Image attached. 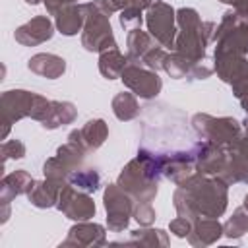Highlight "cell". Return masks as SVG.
Listing matches in <instances>:
<instances>
[{
	"instance_id": "1",
	"label": "cell",
	"mask_w": 248,
	"mask_h": 248,
	"mask_svg": "<svg viewBox=\"0 0 248 248\" xmlns=\"http://www.w3.org/2000/svg\"><path fill=\"white\" fill-rule=\"evenodd\" d=\"M227 205V184L221 178H205L192 174L180 184L174 194V207L180 217L198 219L217 217L225 211Z\"/></svg>"
},
{
	"instance_id": "2",
	"label": "cell",
	"mask_w": 248,
	"mask_h": 248,
	"mask_svg": "<svg viewBox=\"0 0 248 248\" xmlns=\"http://www.w3.org/2000/svg\"><path fill=\"white\" fill-rule=\"evenodd\" d=\"M176 19L180 25V35L174 43L176 52H180L182 56H186L192 64L203 62L205 58V46L211 39V29L213 23L211 21H202L198 12L192 8H182L176 12Z\"/></svg>"
},
{
	"instance_id": "3",
	"label": "cell",
	"mask_w": 248,
	"mask_h": 248,
	"mask_svg": "<svg viewBox=\"0 0 248 248\" xmlns=\"http://www.w3.org/2000/svg\"><path fill=\"white\" fill-rule=\"evenodd\" d=\"M50 108V101H46L45 97L37 95V93H29V91H6L2 95V112H4V134H8V128L14 120H19L23 116H31L35 120H41L46 116Z\"/></svg>"
},
{
	"instance_id": "4",
	"label": "cell",
	"mask_w": 248,
	"mask_h": 248,
	"mask_svg": "<svg viewBox=\"0 0 248 248\" xmlns=\"http://www.w3.org/2000/svg\"><path fill=\"white\" fill-rule=\"evenodd\" d=\"M215 39H217L215 56L219 54L244 56L248 52V19L240 17L236 12H227L221 25L217 27Z\"/></svg>"
},
{
	"instance_id": "5",
	"label": "cell",
	"mask_w": 248,
	"mask_h": 248,
	"mask_svg": "<svg viewBox=\"0 0 248 248\" xmlns=\"http://www.w3.org/2000/svg\"><path fill=\"white\" fill-rule=\"evenodd\" d=\"M192 124L198 136L207 141H213L223 149H232L242 138L240 124L234 118H213L209 114H196L192 118Z\"/></svg>"
},
{
	"instance_id": "6",
	"label": "cell",
	"mask_w": 248,
	"mask_h": 248,
	"mask_svg": "<svg viewBox=\"0 0 248 248\" xmlns=\"http://www.w3.org/2000/svg\"><path fill=\"white\" fill-rule=\"evenodd\" d=\"M118 186L136 196L138 202H149L157 194V174L147 169V165L138 157L126 165L118 178Z\"/></svg>"
},
{
	"instance_id": "7",
	"label": "cell",
	"mask_w": 248,
	"mask_h": 248,
	"mask_svg": "<svg viewBox=\"0 0 248 248\" xmlns=\"http://www.w3.org/2000/svg\"><path fill=\"white\" fill-rule=\"evenodd\" d=\"M85 8V27H83V35H81V43L87 50H107L116 46L114 43V35L108 23V16H105L103 12H99L93 2L91 4H83Z\"/></svg>"
},
{
	"instance_id": "8",
	"label": "cell",
	"mask_w": 248,
	"mask_h": 248,
	"mask_svg": "<svg viewBox=\"0 0 248 248\" xmlns=\"http://www.w3.org/2000/svg\"><path fill=\"white\" fill-rule=\"evenodd\" d=\"M147 29L161 46H174V10L165 2H157L155 6H151L147 10Z\"/></svg>"
},
{
	"instance_id": "9",
	"label": "cell",
	"mask_w": 248,
	"mask_h": 248,
	"mask_svg": "<svg viewBox=\"0 0 248 248\" xmlns=\"http://www.w3.org/2000/svg\"><path fill=\"white\" fill-rule=\"evenodd\" d=\"M122 81L138 95V97H143V99H151L155 97L159 91H161V78L157 76L155 70H149L147 66L143 68L141 62H128L124 72H122Z\"/></svg>"
},
{
	"instance_id": "10",
	"label": "cell",
	"mask_w": 248,
	"mask_h": 248,
	"mask_svg": "<svg viewBox=\"0 0 248 248\" xmlns=\"http://www.w3.org/2000/svg\"><path fill=\"white\" fill-rule=\"evenodd\" d=\"M105 207L108 213V229L110 231H122L128 225V217L132 211V202L126 194H122V188L118 184H110L105 192Z\"/></svg>"
},
{
	"instance_id": "11",
	"label": "cell",
	"mask_w": 248,
	"mask_h": 248,
	"mask_svg": "<svg viewBox=\"0 0 248 248\" xmlns=\"http://www.w3.org/2000/svg\"><path fill=\"white\" fill-rule=\"evenodd\" d=\"M58 209H62L70 219L85 221L95 215V203L87 196V192H76L74 186H66L58 198Z\"/></svg>"
},
{
	"instance_id": "12",
	"label": "cell",
	"mask_w": 248,
	"mask_h": 248,
	"mask_svg": "<svg viewBox=\"0 0 248 248\" xmlns=\"http://www.w3.org/2000/svg\"><path fill=\"white\" fill-rule=\"evenodd\" d=\"M50 37H52V23L45 16L33 17L31 21H27L25 25H21L16 31V41L25 45V46H33V45L45 43Z\"/></svg>"
},
{
	"instance_id": "13",
	"label": "cell",
	"mask_w": 248,
	"mask_h": 248,
	"mask_svg": "<svg viewBox=\"0 0 248 248\" xmlns=\"http://www.w3.org/2000/svg\"><path fill=\"white\" fill-rule=\"evenodd\" d=\"M107 134H108V128L105 120L95 118V120H89L81 130H74L70 134V141L78 143L83 149H97L107 140Z\"/></svg>"
},
{
	"instance_id": "14",
	"label": "cell",
	"mask_w": 248,
	"mask_h": 248,
	"mask_svg": "<svg viewBox=\"0 0 248 248\" xmlns=\"http://www.w3.org/2000/svg\"><path fill=\"white\" fill-rule=\"evenodd\" d=\"M60 192H62V180L46 178L45 182L33 184V188L29 192V200L37 207H50V205H54V202H58Z\"/></svg>"
},
{
	"instance_id": "15",
	"label": "cell",
	"mask_w": 248,
	"mask_h": 248,
	"mask_svg": "<svg viewBox=\"0 0 248 248\" xmlns=\"http://www.w3.org/2000/svg\"><path fill=\"white\" fill-rule=\"evenodd\" d=\"M29 70L39 74V76H45L48 79H54V78H60L66 70V62L64 58L56 56V54H35L31 60H29Z\"/></svg>"
},
{
	"instance_id": "16",
	"label": "cell",
	"mask_w": 248,
	"mask_h": 248,
	"mask_svg": "<svg viewBox=\"0 0 248 248\" xmlns=\"http://www.w3.org/2000/svg\"><path fill=\"white\" fill-rule=\"evenodd\" d=\"M85 23V8L83 6H66L56 14V27L64 35H76Z\"/></svg>"
},
{
	"instance_id": "17",
	"label": "cell",
	"mask_w": 248,
	"mask_h": 248,
	"mask_svg": "<svg viewBox=\"0 0 248 248\" xmlns=\"http://www.w3.org/2000/svg\"><path fill=\"white\" fill-rule=\"evenodd\" d=\"M128 64V58L124 54H120V50L116 46L112 48H107L101 52V58H99V70L101 74L107 78V79H114V78H120L124 68Z\"/></svg>"
},
{
	"instance_id": "18",
	"label": "cell",
	"mask_w": 248,
	"mask_h": 248,
	"mask_svg": "<svg viewBox=\"0 0 248 248\" xmlns=\"http://www.w3.org/2000/svg\"><path fill=\"white\" fill-rule=\"evenodd\" d=\"M76 118V108L72 103H60V101H50V108L46 116L43 118V126L52 130L62 124H70Z\"/></svg>"
},
{
	"instance_id": "19",
	"label": "cell",
	"mask_w": 248,
	"mask_h": 248,
	"mask_svg": "<svg viewBox=\"0 0 248 248\" xmlns=\"http://www.w3.org/2000/svg\"><path fill=\"white\" fill-rule=\"evenodd\" d=\"M33 184H35L33 178L25 170H16V172L8 174L2 180V196H4V202H8V198H12V196H17V194H23V192H31Z\"/></svg>"
},
{
	"instance_id": "20",
	"label": "cell",
	"mask_w": 248,
	"mask_h": 248,
	"mask_svg": "<svg viewBox=\"0 0 248 248\" xmlns=\"http://www.w3.org/2000/svg\"><path fill=\"white\" fill-rule=\"evenodd\" d=\"M155 46V41L151 35L143 33L141 29H132L128 35V56L132 62H141L147 50Z\"/></svg>"
},
{
	"instance_id": "21",
	"label": "cell",
	"mask_w": 248,
	"mask_h": 248,
	"mask_svg": "<svg viewBox=\"0 0 248 248\" xmlns=\"http://www.w3.org/2000/svg\"><path fill=\"white\" fill-rule=\"evenodd\" d=\"M70 182V186H74L76 190H81V192H95L101 184V176L97 170H72L66 178Z\"/></svg>"
},
{
	"instance_id": "22",
	"label": "cell",
	"mask_w": 248,
	"mask_h": 248,
	"mask_svg": "<svg viewBox=\"0 0 248 248\" xmlns=\"http://www.w3.org/2000/svg\"><path fill=\"white\" fill-rule=\"evenodd\" d=\"M112 110L120 120H132L140 114V105L132 93H118L112 101Z\"/></svg>"
},
{
	"instance_id": "23",
	"label": "cell",
	"mask_w": 248,
	"mask_h": 248,
	"mask_svg": "<svg viewBox=\"0 0 248 248\" xmlns=\"http://www.w3.org/2000/svg\"><path fill=\"white\" fill-rule=\"evenodd\" d=\"M95 236L105 238V232H103V227H101V225H78V227L70 229V236H68V240L78 238V240H76L78 244H95V242L103 244L99 238L95 240ZM68 240H66V242H68Z\"/></svg>"
},
{
	"instance_id": "24",
	"label": "cell",
	"mask_w": 248,
	"mask_h": 248,
	"mask_svg": "<svg viewBox=\"0 0 248 248\" xmlns=\"http://www.w3.org/2000/svg\"><path fill=\"white\" fill-rule=\"evenodd\" d=\"M192 62L186 58V56H182L180 52H174V54H169L167 56V60H165V72L170 76V78H176V79H180V78H186L188 74H192Z\"/></svg>"
},
{
	"instance_id": "25",
	"label": "cell",
	"mask_w": 248,
	"mask_h": 248,
	"mask_svg": "<svg viewBox=\"0 0 248 248\" xmlns=\"http://www.w3.org/2000/svg\"><path fill=\"white\" fill-rule=\"evenodd\" d=\"M246 231H248V209L246 207H238L234 211V215L227 221L225 232H227V236H240Z\"/></svg>"
},
{
	"instance_id": "26",
	"label": "cell",
	"mask_w": 248,
	"mask_h": 248,
	"mask_svg": "<svg viewBox=\"0 0 248 248\" xmlns=\"http://www.w3.org/2000/svg\"><path fill=\"white\" fill-rule=\"evenodd\" d=\"M192 232H198V234H200V240H196L194 244H198V242L209 244V242H213L215 238H219V234H221V225H219L215 219H203L202 223L196 225V229H194Z\"/></svg>"
},
{
	"instance_id": "27",
	"label": "cell",
	"mask_w": 248,
	"mask_h": 248,
	"mask_svg": "<svg viewBox=\"0 0 248 248\" xmlns=\"http://www.w3.org/2000/svg\"><path fill=\"white\" fill-rule=\"evenodd\" d=\"M141 12L143 10L128 4L122 10V14H120V25L126 27V29H140V25H141Z\"/></svg>"
},
{
	"instance_id": "28",
	"label": "cell",
	"mask_w": 248,
	"mask_h": 248,
	"mask_svg": "<svg viewBox=\"0 0 248 248\" xmlns=\"http://www.w3.org/2000/svg\"><path fill=\"white\" fill-rule=\"evenodd\" d=\"M2 155H4V161H8L10 157H16V159H21L25 155V145L19 141V140H14V141H6L2 145Z\"/></svg>"
},
{
	"instance_id": "29",
	"label": "cell",
	"mask_w": 248,
	"mask_h": 248,
	"mask_svg": "<svg viewBox=\"0 0 248 248\" xmlns=\"http://www.w3.org/2000/svg\"><path fill=\"white\" fill-rule=\"evenodd\" d=\"M138 209H136V219L141 223V225H149L153 219H155V211L151 207L149 202H138Z\"/></svg>"
},
{
	"instance_id": "30",
	"label": "cell",
	"mask_w": 248,
	"mask_h": 248,
	"mask_svg": "<svg viewBox=\"0 0 248 248\" xmlns=\"http://www.w3.org/2000/svg\"><path fill=\"white\" fill-rule=\"evenodd\" d=\"M170 231L176 234V236H186L188 232H192V225H190V219L186 217H178L170 223Z\"/></svg>"
},
{
	"instance_id": "31",
	"label": "cell",
	"mask_w": 248,
	"mask_h": 248,
	"mask_svg": "<svg viewBox=\"0 0 248 248\" xmlns=\"http://www.w3.org/2000/svg\"><path fill=\"white\" fill-rule=\"evenodd\" d=\"M74 0H45V6H46V10L50 12V14H58L62 8H66V6H70Z\"/></svg>"
},
{
	"instance_id": "32",
	"label": "cell",
	"mask_w": 248,
	"mask_h": 248,
	"mask_svg": "<svg viewBox=\"0 0 248 248\" xmlns=\"http://www.w3.org/2000/svg\"><path fill=\"white\" fill-rule=\"evenodd\" d=\"M231 151H236V153H240L242 157L248 159V136H246V138H240V140L236 141V145H234Z\"/></svg>"
},
{
	"instance_id": "33",
	"label": "cell",
	"mask_w": 248,
	"mask_h": 248,
	"mask_svg": "<svg viewBox=\"0 0 248 248\" xmlns=\"http://www.w3.org/2000/svg\"><path fill=\"white\" fill-rule=\"evenodd\" d=\"M234 10L240 17H246L248 19V0H236L234 2Z\"/></svg>"
},
{
	"instance_id": "34",
	"label": "cell",
	"mask_w": 248,
	"mask_h": 248,
	"mask_svg": "<svg viewBox=\"0 0 248 248\" xmlns=\"http://www.w3.org/2000/svg\"><path fill=\"white\" fill-rule=\"evenodd\" d=\"M157 2H159V0H130V4L136 6V8H140V10H145V8L149 10V8L155 6Z\"/></svg>"
},
{
	"instance_id": "35",
	"label": "cell",
	"mask_w": 248,
	"mask_h": 248,
	"mask_svg": "<svg viewBox=\"0 0 248 248\" xmlns=\"http://www.w3.org/2000/svg\"><path fill=\"white\" fill-rule=\"evenodd\" d=\"M110 2H112V6H114L116 10H120V8L124 10V8L130 4V0H110Z\"/></svg>"
},
{
	"instance_id": "36",
	"label": "cell",
	"mask_w": 248,
	"mask_h": 248,
	"mask_svg": "<svg viewBox=\"0 0 248 248\" xmlns=\"http://www.w3.org/2000/svg\"><path fill=\"white\" fill-rule=\"evenodd\" d=\"M244 207H246V209H248V196H246V198H244Z\"/></svg>"
},
{
	"instance_id": "37",
	"label": "cell",
	"mask_w": 248,
	"mask_h": 248,
	"mask_svg": "<svg viewBox=\"0 0 248 248\" xmlns=\"http://www.w3.org/2000/svg\"><path fill=\"white\" fill-rule=\"evenodd\" d=\"M221 2H227V4H234L236 0H221Z\"/></svg>"
},
{
	"instance_id": "38",
	"label": "cell",
	"mask_w": 248,
	"mask_h": 248,
	"mask_svg": "<svg viewBox=\"0 0 248 248\" xmlns=\"http://www.w3.org/2000/svg\"><path fill=\"white\" fill-rule=\"evenodd\" d=\"M242 180H244V182H246V184H248V172H246V176H244V178H242Z\"/></svg>"
}]
</instances>
